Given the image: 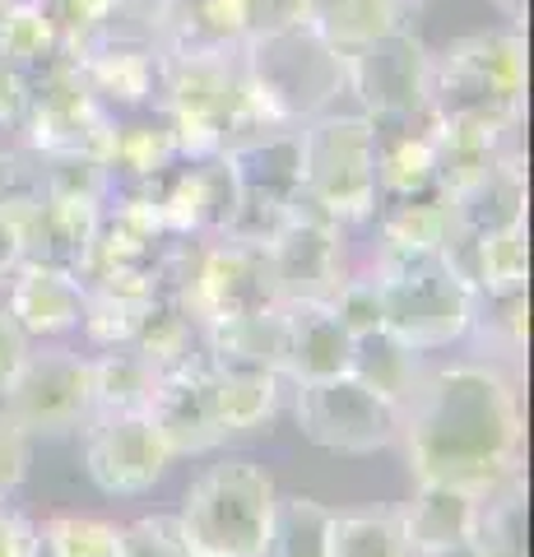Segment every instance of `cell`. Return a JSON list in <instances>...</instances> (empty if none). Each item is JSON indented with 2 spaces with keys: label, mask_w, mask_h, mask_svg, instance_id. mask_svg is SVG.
I'll list each match as a JSON object with an SVG mask.
<instances>
[{
  "label": "cell",
  "mask_w": 534,
  "mask_h": 557,
  "mask_svg": "<svg viewBox=\"0 0 534 557\" xmlns=\"http://www.w3.org/2000/svg\"><path fill=\"white\" fill-rule=\"evenodd\" d=\"M400 442L419 483L488 493L521 474L525 413L516 376L497 362H456L427 372L400 409Z\"/></svg>",
  "instance_id": "1"
},
{
  "label": "cell",
  "mask_w": 534,
  "mask_h": 557,
  "mask_svg": "<svg viewBox=\"0 0 534 557\" xmlns=\"http://www.w3.org/2000/svg\"><path fill=\"white\" fill-rule=\"evenodd\" d=\"M382 288V330L419 354H437L464 339L474 321V288L456 270L451 251L376 247L372 265Z\"/></svg>",
  "instance_id": "2"
},
{
  "label": "cell",
  "mask_w": 534,
  "mask_h": 557,
  "mask_svg": "<svg viewBox=\"0 0 534 557\" xmlns=\"http://www.w3.org/2000/svg\"><path fill=\"white\" fill-rule=\"evenodd\" d=\"M427 108L437 121H488L502 131L525 126V33L484 28L464 33L433 51V94Z\"/></svg>",
  "instance_id": "3"
},
{
  "label": "cell",
  "mask_w": 534,
  "mask_h": 557,
  "mask_svg": "<svg viewBox=\"0 0 534 557\" xmlns=\"http://www.w3.org/2000/svg\"><path fill=\"white\" fill-rule=\"evenodd\" d=\"M247 84L284 126H302L344 98V51L302 20L243 42Z\"/></svg>",
  "instance_id": "4"
},
{
  "label": "cell",
  "mask_w": 534,
  "mask_h": 557,
  "mask_svg": "<svg viewBox=\"0 0 534 557\" xmlns=\"http://www.w3.org/2000/svg\"><path fill=\"white\" fill-rule=\"evenodd\" d=\"M302 200L325 219L358 228L376 214V139L363 112H321L298 126Z\"/></svg>",
  "instance_id": "5"
},
{
  "label": "cell",
  "mask_w": 534,
  "mask_h": 557,
  "mask_svg": "<svg viewBox=\"0 0 534 557\" xmlns=\"http://www.w3.org/2000/svg\"><path fill=\"white\" fill-rule=\"evenodd\" d=\"M274 483L261 465L228 460L214 465L186 487L177 520L186 525L196 553L214 557H261L270 516H274Z\"/></svg>",
  "instance_id": "6"
},
{
  "label": "cell",
  "mask_w": 534,
  "mask_h": 557,
  "mask_svg": "<svg viewBox=\"0 0 534 557\" xmlns=\"http://www.w3.org/2000/svg\"><path fill=\"white\" fill-rule=\"evenodd\" d=\"M5 409L28 437H71L84 432L94 418V386H89V358L75 354L65 344L33 339L20 362V372L10 376Z\"/></svg>",
  "instance_id": "7"
},
{
  "label": "cell",
  "mask_w": 534,
  "mask_h": 557,
  "mask_svg": "<svg viewBox=\"0 0 534 557\" xmlns=\"http://www.w3.org/2000/svg\"><path fill=\"white\" fill-rule=\"evenodd\" d=\"M293 413H298L302 437L335 456H372L400 442V409L353 372L302 381Z\"/></svg>",
  "instance_id": "8"
},
{
  "label": "cell",
  "mask_w": 534,
  "mask_h": 557,
  "mask_svg": "<svg viewBox=\"0 0 534 557\" xmlns=\"http://www.w3.org/2000/svg\"><path fill=\"white\" fill-rule=\"evenodd\" d=\"M344 94L358 102V112L368 121L433 112L427 108V94H433V47L405 24L344 51Z\"/></svg>",
  "instance_id": "9"
},
{
  "label": "cell",
  "mask_w": 534,
  "mask_h": 557,
  "mask_svg": "<svg viewBox=\"0 0 534 557\" xmlns=\"http://www.w3.org/2000/svg\"><path fill=\"white\" fill-rule=\"evenodd\" d=\"M186 307L196 311L200 325L228 321V317H251L280 302L270 270L265 242H247L237 233H219L196 242V265L186 278Z\"/></svg>",
  "instance_id": "10"
},
{
  "label": "cell",
  "mask_w": 534,
  "mask_h": 557,
  "mask_svg": "<svg viewBox=\"0 0 534 557\" xmlns=\"http://www.w3.org/2000/svg\"><path fill=\"white\" fill-rule=\"evenodd\" d=\"M112 116L84 89L75 57H57L51 65L24 75V116L20 139L38 153H102Z\"/></svg>",
  "instance_id": "11"
},
{
  "label": "cell",
  "mask_w": 534,
  "mask_h": 557,
  "mask_svg": "<svg viewBox=\"0 0 534 557\" xmlns=\"http://www.w3.org/2000/svg\"><path fill=\"white\" fill-rule=\"evenodd\" d=\"M177 460L163 442L159 423L149 409L131 413H94L84 428V465L89 479L108 497H140L167 474V465Z\"/></svg>",
  "instance_id": "12"
},
{
  "label": "cell",
  "mask_w": 534,
  "mask_h": 557,
  "mask_svg": "<svg viewBox=\"0 0 534 557\" xmlns=\"http://www.w3.org/2000/svg\"><path fill=\"white\" fill-rule=\"evenodd\" d=\"M344 233H349L344 223L325 219L321 209H312L298 196L288 223L265 242L280 302H293V298L325 302L331 298V293L339 288V278L349 274V247H344Z\"/></svg>",
  "instance_id": "13"
},
{
  "label": "cell",
  "mask_w": 534,
  "mask_h": 557,
  "mask_svg": "<svg viewBox=\"0 0 534 557\" xmlns=\"http://www.w3.org/2000/svg\"><path fill=\"white\" fill-rule=\"evenodd\" d=\"M75 70L84 89L108 116L159 108V84H163V51L149 33H116L75 57Z\"/></svg>",
  "instance_id": "14"
},
{
  "label": "cell",
  "mask_w": 534,
  "mask_h": 557,
  "mask_svg": "<svg viewBox=\"0 0 534 557\" xmlns=\"http://www.w3.org/2000/svg\"><path fill=\"white\" fill-rule=\"evenodd\" d=\"M149 418L159 423L172 456H204V450L228 442L210 358L163 372L159 386H153V399H149Z\"/></svg>",
  "instance_id": "15"
},
{
  "label": "cell",
  "mask_w": 534,
  "mask_h": 557,
  "mask_svg": "<svg viewBox=\"0 0 534 557\" xmlns=\"http://www.w3.org/2000/svg\"><path fill=\"white\" fill-rule=\"evenodd\" d=\"M5 307L28 339H61L79 330L84 311H89V288H84V278L75 270L24 260L5 278Z\"/></svg>",
  "instance_id": "16"
},
{
  "label": "cell",
  "mask_w": 534,
  "mask_h": 557,
  "mask_svg": "<svg viewBox=\"0 0 534 557\" xmlns=\"http://www.w3.org/2000/svg\"><path fill=\"white\" fill-rule=\"evenodd\" d=\"M280 311H284V376L293 386L353 372V335L339 325L331 302L293 298L280 302Z\"/></svg>",
  "instance_id": "17"
},
{
  "label": "cell",
  "mask_w": 534,
  "mask_h": 557,
  "mask_svg": "<svg viewBox=\"0 0 534 557\" xmlns=\"http://www.w3.org/2000/svg\"><path fill=\"white\" fill-rule=\"evenodd\" d=\"M433 126H437L433 112L372 121V139H376V196H382V200H409V196L442 190L437 186Z\"/></svg>",
  "instance_id": "18"
},
{
  "label": "cell",
  "mask_w": 534,
  "mask_h": 557,
  "mask_svg": "<svg viewBox=\"0 0 534 557\" xmlns=\"http://www.w3.org/2000/svg\"><path fill=\"white\" fill-rule=\"evenodd\" d=\"M98 159L108 168L112 190H126V186H145L153 177H163L182 159V149H177V135H172V121L163 116V108H145V112L112 116Z\"/></svg>",
  "instance_id": "19"
},
{
  "label": "cell",
  "mask_w": 534,
  "mask_h": 557,
  "mask_svg": "<svg viewBox=\"0 0 534 557\" xmlns=\"http://www.w3.org/2000/svg\"><path fill=\"white\" fill-rule=\"evenodd\" d=\"M159 51H233L247 42L243 0H145Z\"/></svg>",
  "instance_id": "20"
},
{
  "label": "cell",
  "mask_w": 534,
  "mask_h": 557,
  "mask_svg": "<svg viewBox=\"0 0 534 557\" xmlns=\"http://www.w3.org/2000/svg\"><path fill=\"white\" fill-rule=\"evenodd\" d=\"M94 223H98V205L47 196L38 209H28V214L20 219L24 260H33V265L75 270V274H79L84 260H89Z\"/></svg>",
  "instance_id": "21"
},
{
  "label": "cell",
  "mask_w": 534,
  "mask_h": 557,
  "mask_svg": "<svg viewBox=\"0 0 534 557\" xmlns=\"http://www.w3.org/2000/svg\"><path fill=\"white\" fill-rule=\"evenodd\" d=\"M433 153H437V186L446 196H456L474 177H484L493 163L521 153V131H502L488 126V121H437Z\"/></svg>",
  "instance_id": "22"
},
{
  "label": "cell",
  "mask_w": 534,
  "mask_h": 557,
  "mask_svg": "<svg viewBox=\"0 0 534 557\" xmlns=\"http://www.w3.org/2000/svg\"><path fill=\"white\" fill-rule=\"evenodd\" d=\"M451 209H456V237H479V233L525 223V153L493 163L484 177H474L464 190H456Z\"/></svg>",
  "instance_id": "23"
},
{
  "label": "cell",
  "mask_w": 534,
  "mask_h": 557,
  "mask_svg": "<svg viewBox=\"0 0 534 557\" xmlns=\"http://www.w3.org/2000/svg\"><path fill=\"white\" fill-rule=\"evenodd\" d=\"M456 270L470 278L479 298H502V293H525L530 284V247H525V223L479 237H456L451 247Z\"/></svg>",
  "instance_id": "24"
},
{
  "label": "cell",
  "mask_w": 534,
  "mask_h": 557,
  "mask_svg": "<svg viewBox=\"0 0 534 557\" xmlns=\"http://www.w3.org/2000/svg\"><path fill=\"white\" fill-rule=\"evenodd\" d=\"M210 368H265L284 376V311L280 302L251 317H228L204 325Z\"/></svg>",
  "instance_id": "25"
},
{
  "label": "cell",
  "mask_w": 534,
  "mask_h": 557,
  "mask_svg": "<svg viewBox=\"0 0 534 557\" xmlns=\"http://www.w3.org/2000/svg\"><path fill=\"white\" fill-rule=\"evenodd\" d=\"M376 247H405V251H451L456 247V209L446 190L409 200H382L376 214Z\"/></svg>",
  "instance_id": "26"
},
{
  "label": "cell",
  "mask_w": 534,
  "mask_h": 557,
  "mask_svg": "<svg viewBox=\"0 0 534 557\" xmlns=\"http://www.w3.org/2000/svg\"><path fill=\"white\" fill-rule=\"evenodd\" d=\"M33 5L51 20L71 57H79L84 47H94L102 38H116V33H149L145 0H33Z\"/></svg>",
  "instance_id": "27"
},
{
  "label": "cell",
  "mask_w": 534,
  "mask_h": 557,
  "mask_svg": "<svg viewBox=\"0 0 534 557\" xmlns=\"http://www.w3.org/2000/svg\"><path fill=\"white\" fill-rule=\"evenodd\" d=\"M474 507H479V493H470V487L419 483L413 502H409V507H400L405 539H409L413 557L470 539L474 534Z\"/></svg>",
  "instance_id": "28"
},
{
  "label": "cell",
  "mask_w": 534,
  "mask_h": 557,
  "mask_svg": "<svg viewBox=\"0 0 534 557\" xmlns=\"http://www.w3.org/2000/svg\"><path fill=\"white\" fill-rule=\"evenodd\" d=\"M159 376H163V368L145 354V348H135V344L102 348L98 358H89L94 413H131V409H149Z\"/></svg>",
  "instance_id": "29"
},
{
  "label": "cell",
  "mask_w": 534,
  "mask_h": 557,
  "mask_svg": "<svg viewBox=\"0 0 534 557\" xmlns=\"http://www.w3.org/2000/svg\"><path fill=\"white\" fill-rule=\"evenodd\" d=\"M353 376H363L376 395H386L395 409H405L413 391H419V381L427 376V368H423L419 348H409L395 335H386V330H376V335L353 339Z\"/></svg>",
  "instance_id": "30"
},
{
  "label": "cell",
  "mask_w": 534,
  "mask_h": 557,
  "mask_svg": "<svg viewBox=\"0 0 534 557\" xmlns=\"http://www.w3.org/2000/svg\"><path fill=\"white\" fill-rule=\"evenodd\" d=\"M214 372V391H219V413L228 437L265 428L280 413V372L265 368H210Z\"/></svg>",
  "instance_id": "31"
},
{
  "label": "cell",
  "mask_w": 534,
  "mask_h": 557,
  "mask_svg": "<svg viewBox=\"0 0 534 557\" xmlns=\"http://www.w3.org/2000/svg\"><path fill=\"white\" fill-rule=\"evenodd\" d=\"M470 539L484 557H525V474H511L479 493Z\"/></svg>",
  "instance_id": "32"
},
{
  "label": "cell",
  "mask_w": 534,
  "mask_h": 557,
  "mask_svg": "<svg viewBox=\"0 0 534 557\" xmlns=\"http://www.w3.org/2000/svg\"><path fill=\"white\" fill-rule=\"evenodd\" d=\"M331 520L335 511L316 497H274L261 557H331Z\"/></svg>",
  "instance_id": "33"
},
{
  "label": "cell",
  "mask_w": 534,
  "mask_h": 557,
  "mask_svg": "<svg viewBox=\"0 0 534 557\" xmlns=\"http://www.w3.org/2000/svg\"><path fill=\"white\" fill-rule=\"evenodd\" d=\"M57 57H71V51L61 47L47 14L33 5V0H10L5 20H0V65L33 75V70L51 65Z\"/></svg>",
  "instance_id": "34"
},
{
  "label": "cell",
  "mask_w": 534,
  "mask_h": 557,
  "mask_svg": "<svg viewBox=\"0 0 534 557\" xmlns=\"http://www.w3.org/2000/svg\"><path fill=\"white\" fill-rule=\"evenodd\" d=\"M331 557H413L400 511H335Z\"/></svg>",
  "instance_id": "35"
},
{
  "label": "cell",
  "mask_w": 534,
  "mask_h": 557,
  "mask_svg": "<svg viewBox=\"0 0 534 557\" xmlns=\"http://www.w3.org/2000/svg\"><path fill=\"white\" fill-rule=\"evenodd\" d=\"M464 339L479 344V354L502 368L507 358L525 354V293H502V298H479L474 293V321Z\"/></svg>",
  "instance_id": "36"
},
{
  "label": "cell",
  "mask_w": 534,
  "mask_h": 557,
  "mask_svg": "<svg viewBox=\"0 0 534 557\" xmlns=\"http://www.w3.org/2000/svg\"><path fill=\"white\" fill-rule=\"evenodd\" d=\"M47 200V168L42 153L28 149L24 139L10 149H0V214H10L20 223L28 209H38Z\"/></svg>",
  "instance_id": "37"
},
{
  "label": "cell",
  "mask_w": 534,
  "mask_h": 557,
  "mask_svg": "<svg viewBox=\"0 0 534 557\" xmlns=\"http://www.w3.org/2000/svg\"><path fill=\"white\" fill-rule=\"evenodd\" d=\"M42 168H47V196L57 200L102 205L112 196V177L98 153H42Z\"/></svg>",
  "instance_id": "38"
},
{
  "label": "cell",
  "mask_w": 534,
  "mask_h": 557,
  "mask_svg": "<svg viewBox=\"0 0 534 557\" xmlns=\"http://www.w3.org/2000/svg\"><path fill=\"white\" fill-rule=\"evenodd\" d=\"M38 539L51 557H122V530L89 516H51Z\"/></svg>",
  "instance_id": "39"
},
{
  "label": "cell",
  "mask_w": 534,
  "mask_h": 557,
  "mask_svg": "<svg viewBox=\"0 0 534 557\" xmlns=\"http://www.w3.org/2000/svg\"><path fill=\"white\" fill-rule=\"evenodd\" d=\"M325 302H331L339 325L349 330L353 339L376 335V330H382V288H376V274L372 270H349Z\"/></svg>",
  "instance_id": "40"
},
{
  "label": "cell",
  "mask_w": 534,
  "mask_h": 557,
  "mask_svg": "<svg viewBox=\"0 0 534 557\" xmlns=\"http://www.w3.org/2000/svg\"><path fill=\"white\" fill-rule=\"evenodd\" d=\"M191 539L177 516H145L122 525V557H191Z\"/></svg>",
  "instance_id": "41"
},
{
  "label": "cell",
  "mask_w": 534,
  "mask_h": 557,
  "mask_svg": "<svg viewBox=\"0 0 534 557\" xmlns=\"http://www.w3.org/2000/svg\"><path fill=\"white\" fill-rule=\"evenodd\" d=\"M28 446H33V437L0 409V502L28 479Z\"/></svg>",
  "instance_id": "42"
},
{
  "label": "cell",
  "mask_w": 534,
  "mask_h": 557,
  "mask_svg": "<svg viewBox=\"0 0 534 557\" xmlns=\"http://www.w3.org/2000/svg\"><path fill=\"white\" fill-rule=\"evenodd\" d=\"M307 20V0H243V33L261 38V33L288 28Z\"/></svg>",
  "instance_id": "43"
},
{
  "label": "cell",
  "mask_w": 534,
  "mask_h": 557,
  "mask_svg": "<svg viewBox=\"0 0 534 557\" xmlns=\"http://www.w3.org/2000/svg\"><path fill=\"white\" fill-rule=\"evenodd\" d=\"M28 335L20 330V321L10 317V307L0 302V391L10 386V376L20 372V362H24V354H28Z\"/></svg>",
  "instance_id": "44"
},
{
  "label": "cell",
  "mask_w": 534,
  "mask_h": 557,
  "mask_svg": "<svg viewBox=\"0 0 534 557\" xmlns=\"http://www.w3.org/2000/svg\"><path fill=\"white\" fill-rule=\"evenodd\" d=\"M33 544H38V525L20 511H5L0 502V557H28Z\"/></svg>",
  "instance_id": "45"
},
{
  "label": "cell",
  "mask_w": 534,
  "mask_h": 557,
  "mask_svg": "<svg viewBox=\"0 0 534 557\" xmlns=\"http://www.w3.org/2000/svg\"><path fill=\"white\" fill-rule=\"evenodd\" d=\"M24 265V237H20V223L10 214H0V288H5V278Z\"/></svg>",
  "instance_id": "46"
},
{
  "label": "cell",
  "mask_w": 534,
  "mask_h": 557,
  "mask_svg": "<svg viewBox=\"0 0 534 557\" xmlns=\"http://www.w3.org/2000/svg\"><path fill=\"white\" fill-rule=\"evenodd\" d=\"M497 20H502L507 28H521L525 33V0H493Z\"/></svg>",
  "instance_id": "47"
},
{
  "label": "cell",
  "mask_w": 534,
  "mask_h": 557,
  "mask_svg": "<svg viewBox=\"0 0 534 557\" xmlns=\"http://www.w3.org/2000/svg\"><path fill=\"white\" fill-rule=\"evenodd\" d=\"M419 557H484L474 548V539H460V544H446V548H433V553H419Z\"/></svg>",
  "instance_id": "48"
},
{
  "label": "cell",
  "mask_w": 534,
  "mask_h": 557,
  "mask_svg": "<svg viewBox=\"0 0 534 557\" xmlns=\"http://www.w3.org/2000/svg\"><path fill=\"white\" fill-rule=\"evenodd\" d=\"M28 557H51V548H47L42 539H38V544H33V553H28Z\"/></svg>",
  "instance_id": "49"
},
{
  "label": "cell",
  "mask_w": 534,
  "mask_h": 557,
  "mask_svg": "<svg viewBox=\"0 0 534 557\" xmlns=\"http://www.w3.org/2000/svg\"><path fill=\"white\" fill-rule=\"evenodd\" d=\"M5 10H10V0H0V20H5Z\"/></svg>",
  "instance_id": "50"
},
{
  "label": "cell",
  "mask_w": 534,
  "mask_h": 557,
  "mask_svg": "<svg viewBox=\"0 0 534 557\" xmlns=\"http://www.w3.org/2000/svg\"><path fill=\"white\" fill-rule=\"evenodd\" d=\"M191 557H214V553H191Z\"/></svg>",
  "instance_id": "51"
}]
</instances>
